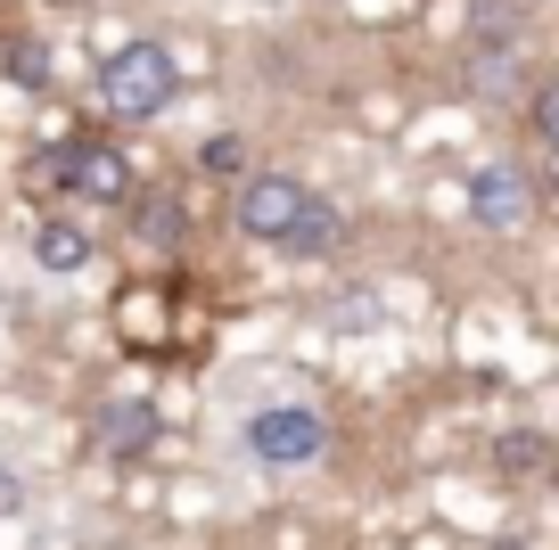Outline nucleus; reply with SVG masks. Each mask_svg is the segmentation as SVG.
I'll list each match as a JSON object with an SVG mask.
<instances>
[{
	"mask_svg": "<svg viewBox=\"0 0 559 550\" xmlns=\"http://www.w3.org/2000/svg\"><path fill=\"white\" fill-rule=\"evenodd\" d=\"M174 91H181V67H174V50H165V41H132V50H116V58L99 67V107H107V116H123V123L165 116V107H174Z\"/></svg>",
	"mask_w": 559,
	"mask_h": 550,
	"instance_id": "obj_1",
	"label": "nucleus"
},
{
	"mask_svg": "<svg viewBox=\"0 0 559 550\" xmlns=\"http://www.w3.org/2000/svg\"><path fill=\"white\" fill-rule=\"evenodd\" d=\"M321 411L313 403H272V411H255L247 419V444H255V461H272V468H305L321 452Z\"/></svg>",
	"mask_w": 559,
	"mask_h": 550,
	"instance_id": "obj_2",
	"label": "nucleus"
},
{
	"mask_svg": "<svg viewBox=\"0 0 559 550\" xmlns=\"http://www.w3.org/2000/svg\"><path fill=\"white\" fill-rule=\"evenodd\" d=\"M58 190L123 206V198H132V156L107 148V140H74V148H58Z\"/></svg>",
	"mask_w": 559,
	"mask_h": 550,
	"instance_id": "obj_3",
	"label": "nucleus"
},
{
	"mask_svg": "<svg viewBox=\"0 0 559 550\" xmlns=\"http://www.w3.org/2000/svg\"><path fill=\"white\" fill-rule=\"evenodd\" d=\"M469 214L486 230H519L526 214H535V190H526V172L510 165V156H493V165L469 172Z\"/></svg>",
	"mask_w": 559,
	"mask_h": 550,
	"instance_id": "obj_4",
	"label": "nucleus"
},
{
	"mask_svg": "<svg viewBox=\"0 0 559 550\" xmlns=\"http://www.w3.org/2000/svg\"><path fill=\"white\" fill-rule=\"evenodd\" d=\"M297 206H305V190L288 181V172H255V181L239 190V230L280 247V239H288V223H297Z\"/></svg>",
	"mask_w": 559,
	"mask_h": 550,
	"instance_id": "obj_5",
	"label": "nucleus"
},
{
	"mask_svg": "<svg viewBox=\"0 0 559 550\" xmlns=\"http://www.w3.org/2000/svg\"><path fill=\"white\" fill-rule=\"evenodd\" d=\"M132 230L148 247H181L190 239V206H181L174 190H148V198H132Z\"/></svg>",
	"mask_w": 559,
	"mask_h": 550,
	"instance_id": "obj_6",
	"label": "nucleus"
},
{
	"mask_svg": "<svg viewBox=\"0 0 559 550\" xmlns=\"http://www.w3.org/2000/svg\"><path fill=\"white\" fill-rule=\"evenodd\" d=\"M337 230H346V223H337V206L305 190V206H297V223H288V239H280V247H288V255H330Z\"/></svg>",
	"mask_w": 559,
	"mask_h": 550,
	"instance_id": "obj_7",
	"label": "nucleus"
},
{
	"mask_svg": "<svg viewBox=\"0 0 559 550\" xmlns=\"http://www.w3.org/2000/svg\"><path fill=\"white\" fill-rule=\"evenodd\" d=\"M510 91H526V67H519V50H477L469 58V99H510Z\"/></svg>",
	"mask_w": 559,
	"mask_h": 550,
	"instance_id": "obj_8",
	"label": "nucleus"
},
{
	"mask_svg": "<svg viewBox=\"0 0 559 550\" xmlns=\"http://www.w3.org/2000/svg\"><path fill=\"white\" fill-rule=\"evenodd\" d=\"M148 435H157V411H148V403H107L99 411V452H140Z\"/></svg>",
	"mask_w": 559,
	"mask_h": 550,
	"instance_id": "obj_9",
	"label": "nucleus"
},
{
	"mask_svg": "<svg viewBox=\"0 0 559 550\" xmlns=\"http://www.w3.org/2000/svg\"><path fill=\"white\" fill-rule=\"evenodd\" d=\"M83 255H91V239L74 223H34V263L41 272H74Z\"/></svg>",
	"mask_w": 559,
	"mask_h": 550,
	"instance_id": "obj_10",
	"label": "nucleus"
},
{
	"mask_svg": "<svg viewBox=\"0 0 559 550\" xmlns=\"http://www.w3.org/2000/svg\"><path fill=\"white\" fill-rule=\"evenodd\" d=\"M526 132H535V148L559 140V83H526Z\"/></svg>",
	"mask_w": 559,
	"mask_h": 550,
	"instance_id": "obj_11",
	"label": "nucleus"
},
{
	"mask_svg": "<svg viewBox=\"0 0 559 550\" xmlns=\"http://www.w3.org/2000/svg\"><path fill=\"white\" fill-rule=\"evenodd\" d=\"M493 461H502L510 477H535V468L551 461V444H543V435H502V444H493Z\"/></svg>",
	"mask_w": 559,
	"mask_h": 550,
	"instance_id": "obj_12",
	"label": "nucleus"
},
{
	"mask_svg": "<svg viewBox=\"0 0 559 550\" xmlns=\"http://www.w3.org/2000/svg\"><path fill=\"white\" fill-rule=\"evenodd\" d=\"M198 165H206L214 181H230V172H247V140L239 132H214L206 148H198Z\"/></svg>",
	"mask_w": 559,
	"mask_h": 550,
	"instance_id": "obj_13",
	"label": "nucleus"
},
{
	"mask_svg": "<svg viewBox=\"0 0 559 550\" xmlns=\"http://www.w3.org/2000/svg\"><path fill=\"white\" fill-rule=\"evenodd\" d=\"M0 510H17V477L9 468H0Z\"/></svg>",
	"mask_w": 559,
	"mask_h": 550,
	"instance_id": "obj_14",
	"label": "nucleus"
}]
</instances>
